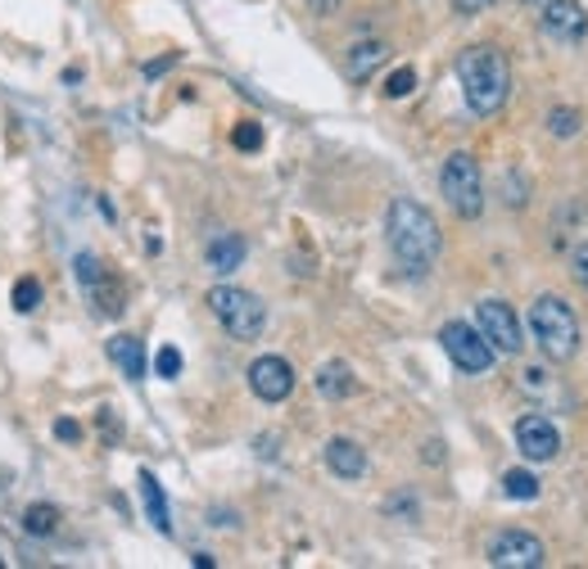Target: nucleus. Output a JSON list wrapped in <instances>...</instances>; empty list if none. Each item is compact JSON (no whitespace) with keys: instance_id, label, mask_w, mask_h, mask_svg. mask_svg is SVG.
Listing matches in <instances>:
<instances>
[{"instance_id":"f257e3e1","label":"nucleus","mask_w":588,"mask_h":569,"mask_svg":"<svg viewBox=\"0 0 588 569\" xmlns=\"http://www.w3.org/2000/svg\"><path fill=\"white\" fill-rule=\"evenodd\" d=\"M385 240H389V253L399 258V267L408 276H426L444 249V236H439V222L435 212L417 199H395L385 212Z\"/></svg>"},{"instance_id":"f03ea898","label":"nucleus","mask_w":588,"mask_h":569,"mask_svg":"<svg viewBox=\"0 0 588 569\" xmlns=\"http://www.w3.org/2000/svg\"><path fill=\"white\" fill-rule=\"evenodd\" d=\"M457 82H462L471 113L494 118L511 96V63L498 46H471L457 59Z\"/></svg>"},{"instance_id":"7ed1b4c3","label":"nucleus","mask_w":588,"mask_h":569,"mask_svg":"<svg viewBox=\"0 0 588 569\" xmlns=\"http://www.w3.org/2000/svg\"><path fill=\"white\" fill-rule=\"evenodd\" d=\"M530 335L535 343L544 348V358L552 362H570L579 352V321H575V308L557 295H539L530 303Z\"/></svg>"},{"instance_id":"20e7f679","label":"nucleus","mask_w":588,"mask_h":569,"mask_svg":"<svg viewBox=\"0 0 588 569\" xmlns=\"http://www.w3.org/2000/svg\"><path fill=\"white\" fill-rule=\"evenodd\" d=\"M439 194L448 199V208L457 212V218L476 222L485 212V172L476 163V154L457 150L444 159V172H439Z\"/></svg>"},{"instance_id":"39448f33","label":"nucleus","mask_w":588,"mask_h":569,"mask_svg":"<svg viewBox=\"0 0 588 569\" xmlns=\"http://www.w3.org/2000/svg\"><path fill=\"white\" fill-rule=\"evenodd\" d=\"M205 303H209V312L222 321V330H227L231 339H240V343L258 339V335H263V326H268L263 299L249 295V290H236V284H213Z\"/></svg>"},{"instance_id":"423d86ee","label":"nucleus","mask_w":588,"mask_h":569,"mask_svg":"<svg viewBox=\"0 0 588 569\" xmlns=\"http://www.w3.org/2000/svg\"><path fill=\"white\" fill-rule=\"evenodd\" d=\"M439 343H444V352L452 358V367L457 371H467V376H485V371H494V343L476 330V326H467V321H448L444 330H439Z\"/></svg>"},{"instance_id":"0eeeda50","label":"nucleus","mask_w":588,"mask_h":569,"mask_svg":"<svg viewBox=\"0 0 588 569\" xmlns=\"http://www.w3.org/2000/svg\"><path fill=\"white\" fill-rule=\"evenodd\" d=\"M73 271H78V284L87 290V299L96 303L100 317H122V308H127V284L96 253H78L73 258Z\"/></svg>"},{"instance_id":"6e6552de","label":"nucleus","mask_w":588,"mask_h":569,"mask_svg":"<svg viewBox=\"0 0 588 569\" xmlns=\"http://www.w3.org/2000/svg\"><path fill=\"white\" fill-rule=\"evenodd\" d=\"M476 321H480V335L494 343V352H502V358H516V352L526 348V335H520V321H516V312H511L502 299H480V308H476Z\"/></svg>"},{"instance_id":"1a4fd4ad","label":"nucleus","mask_w":588,"mask_h":569,"mask_svg":"<svg viewBox=\"0 0 588 569\" xmlns=\"http://www.w3.org/2000/svg\"><path fill=\"white\" fill-rule=\"evenodd\" d=\"M489 565H498V569H539L544 560H548V551H544V542L535 538V533H526V529H502L494 542H489Z\"/></svg>"},{"instance_id":"9d476101","label":"nucleus","mask_w":588,"mask_h":569,"mask_svg":"<svg viewBox=\"0 0 588 569\" xmlns=\"http://www.w3.org/2000/svg\"><path fill=\"white\" fill-rule=\"evenodd\" d=\"M539 28H544V37H552L561 46H575L588 32V14H584L579 0H548V6L539 10Z\"/></svg>"},{"instance_id":"9b49d317","label":"nucleus","mask_w":588,"mask_h":569,"mask_svg":"<svg viewBox=\"0 0 588 569\" xmlns=\"http://www.w3.org/2000/svg\"><path fill=\"white\" fill-rule=\"evenodd\" d=\"M516 448L526 461H552L561 452V435L548 416H520L516 420Z\"/></svg>"},{"instance_id":"f8f14e48","label":"nucleus","mask_w":588,"mask_h":569,"mask_svg":"<svg viewBox=\"0 0 588 569\" xmlns=\"http://www.w3.org/2000/svg\"><path fill=\"white\" fill-rule=\"evenodd\" d=\"M249 389L263 402H286L295 393V367L286 358H272V352H268V358H258L249 367Z\"/></svg>"},{"instance_id":"ddd939ff","label":"nucleus","mask_w":588,"mask_h":569,"mask_svg":"<svg viewBox=\"0 0 588 569\" xmlns=\"http://www.w3.org/2000/svg\"><path fill=\"white\" fill-rule=\"evenodd\" d=\"M326 470L336 479H362L367 475V452L353 439H331L326 443Z\"/></svg>"},{"instance_id":"4468645a","label":"nucleus","mask_w":588,"mask_h":569,"mask_svg":"<svg viewBox=\"0 0 588 569\" xmlns=\"http://www.w3.org/2000/svg\"><path fill=\"white\" fill-rule=\"evenodd\" d=\"M109 362L127 376V380H146V343L137 335H113L109 339Z\"/></svg>"},{"instance_id":"2eb2a0df","label":"nucleus","mask_w":588,"mask_h":569,"mask_svg":"<svg viewBox=\"0 0 588 569\" xmlns=\"http://www.w3.org/2000/svg\"><path fill=\"white\" fill-rule=\"evenodd\" d=\"M245 253H249L245 236L227 231V236H213V240H209V249H205V262H209L218 276H231V271L245 262Z\"/></svg>"},{"instance_id":"dca6fc26","label":"nucleus","mask_w":588,"mask_h":569,"mask_svg":"<svg viewBox=\"0 0 588 569\" xmlns=\"http://www.w3.org/2000/svg\"><path fill=\"white\" fill-rule=\"evenodd\" d=\"M353 389H358V376L349 371V362H326V367L317 371V393H321V398L345 402Z\"/></svg>"},{"instance_id":"f3484780","label":"nucleus","mask_w":588,"mask_h":569,"mask_svg":"<svg viewBox=\"0 0 588 569\" xmlns=\"http://www.w3.org/2000/svg\"><path fill=\"white\" fill-rule=\"evenodd\" d=\"M385 54H389V46L385 41H358L353 50H349V63H345V73L353 78V82H367L376 68L385 63Z\"/></svg>"},{"instance_id":"a211bd4d","label":"nucleus","mask_w":588,"mask_h":569,"mask_svg":"<svg viewBox=\"0 0 588 569\" xmlns=\"http://www.w3.org/2000/svg\"><path fill=\"white\" fill-rule=\"evenodd\" d=\"M137 483H141V497H146V516H150V525H155L159 533H172V516H168V497H163V488H159V479H155L150 470H141V475H137Z\"/></svg>"},{"instance_id":"6ab92c4d","label":"nucleus","mask_w":588,"mask_h":569,"mask_svg":"<svg viewBox=\"0 0 588 569\" xmlns=\"http://www.w3.org/2000/svg\"><path fill=\"white\" fill-rule=\"evenodd\" d=\"M54 529H59V511H54L50 502H32V507L23 511V533H32V538H54Z\"/></svg>"},{"instance_id":"aec40b11","label":"nucleus","mask_w":588,"mask_h":569,"mask_svg":"<svg viewBox=\"0 0 588 569\" xmlns=\"http://www.w3.org/2000/svg\"><path fill=\"white\" fill-rule=\"evenodd\" d=\"M502 492L511 497V502H535V497H539V479L530 470H507L502 475Z\"/></svg>"},{"instance_id":"412c9836","label":"nucleus","mask_w":588,"mask_h":569,"mask_svg":"<svg viewBox=\"0 0 588 569\" xmlns=\"http://www.w3.org/2000/svg\"><path fill=\"white\" fill-rule=\"evenodd\" d=\"M548 131H552L557 140H570V136L579 131V109H570V104H557V109L548 113Z\"/></svg>"},{"instance_id":"4be33fe9","label":"nucleus","mask_w":588,"mask_h":569,"mask_svg":"<svg viewBox=\"0 0 588 569\" xmlns=\"http://www.w3.org/2000/svg\"><path fill=\"white\" fill-rule=\"evenodd\" d=\"M41 308V280L37 276H23L14 284V312H37Z\"/></svg>"},{"instance_id":"5701e85b","label":"nucleus","mask_w":588,"mask_h":569,"mask_svg":"<svg viewBox=\"0 0 588 569\" xmlns=\"http://www.w3.org/2000/svg\"><path fill=\"white\" fill-rule=\"evenodd\" d=\"M412 87H417V68H399V73H389V78H385V96H389V100L412 96Z\"/></svg>"},{"instance_id":"b1692460","label":"nucleus","mask_w":588,"mask_h":569,"mask_svg":"<svg viewBox=\"0 0 588 569\" xmlns=\"http://www.w3.org/2000/svg\"><path fill=\"white\" fill-rule=\"evenodd\" d=\"M231 146H236V150H249V154H253L258 146H263V127H258V122H240V127L231 131Z\"/></svg>"},{"instance_id":"393cba45","label":"nucleus","mask_w":588,"mask_h":569,"mask_svg":"<svg viewBox=\"0 0 588 569\" xmlns=\"http://www.w3.org/2000/svg\"><path fill=\"white\" fill-rule=\"evenodd\" d=\"M155 371H159L163 380H177V376H181V352H177L172 343H163V348H159V358H155Z\"/></svg>"},{"instance_id":"a878e982","label":"nucleus","mask_w":588,"mask_h":569,"mask_svg":"<svg viewBox=\"0 0 588 569\" xmlns=\"http://www.w3.org/2000/svg\"><path fill=\"white\" fill-rule=\"evenodd\" d=\"M489 6H498V0H452V10L462 14V19H476V14H485Z\"/></svg>"},{"instance_id":"bb28decb","label":"nucleus","mask_w":588,"mask_h":569,"mask_svg":"<svg viewBox=\"0 0 588 569\" xmlns=\"http://www.w3.org/2000/svg\"><path fill=\"white\" fill-rule=\"evenodd\" d=\"M570 271H575V280L588 290V244H579V249L570 253Z\"/></svg>"},{"instance_id":"cd10ccee","label":"nucleus","mask_w":588,"mask_h":569,"mask_svg":"<svg viewBox=\"0 0 588 569\" xmlns=\"http://www.w3.org/2000/svg\"><path fill=\"white\" fill-rule=\"evenodd\" d=\"M54 439H63V443H82V425H78V420H54Z\"/></svg>"},{"instance_id":"c85d7f7f","label":"nucleus","mask_w":588,"mask_h":569,"mask_svg":"<svg viewBox=\"0 0 588 569\" xmlns=\"http://www.w3.org/2000/svg\"><path fill=\"white\" fill-rule=\"evenodd\" d=\"M340 6H345V0H308V10H312L317 19H331Z\"/></svg>"},{"instance_id":"c756f323","label":"nucleus","mask_w":588,"mask_h":569,"mask_svg":"<svg viewBox=\"0 0 588 569\" xmlns=\"http://www.w3.org/2000/svg\"><path fill=\"white\" fill-rule=\"evenodd\" d=\"M163 68H172V54H168V59H155V63H146V78H159Z\"/></svg>"},{"instance_id":"7c9ffc66","label":"nucleus","mask_w":588,"mask_h":569,"mask_svg":"<svg viewBox=\"0 0 588 569\" xmlns=\"http://www.w3.org/2000/svg\"><path fill=\"white\" fill-rule=\"evenodd\" d=\"M520 6H526V10H544V6H548V0H520Z\"/></svg>"},{"instance_id":"2f4dec72","label":"nucleus","mask_w":588,"mask_h":569,"mask_svg":"<svg viewBox=\"0 0 588 569\" xmlns=\"http://www.w3.org/2000/svg\"><path fill=\"white\" fill-rule=\"evenodd\" d=\"M0 565H6V560H0Z\"/></svg>"}]
</instances>
